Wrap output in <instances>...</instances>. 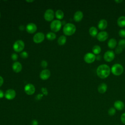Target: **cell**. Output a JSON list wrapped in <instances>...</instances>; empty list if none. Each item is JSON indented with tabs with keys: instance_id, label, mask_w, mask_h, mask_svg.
Segmentation results:
<instances>
[{
	"instance_id": "cell-15",
	"label": "cell",
	"mask_w": 125,
	"mask_h": 125,
	"mask_svg": "<svg viewBox=\"0 0 125 125\" xmlns=\"http://www.w3.org/2000/svg\"><path fill=\"white\" fill-rule=\"evenodd\" d=\"M114 108L118 110H122L125 107V104L122 101L117 100L114 102Z\"/></svg>"
},
{
	"instance_id": "cell-28",
	"label": "cell",
	"mask_w": 125,
	"mask_h": 125,
	"mask_svg": "<svg viewBox=\"0 0 125 125\" xmlns=\"http://www.w3.org/2000/svg\"><path fill=\"white\" fill-rule=\"evenodd\" d=\"M118 46L122 47L123 49L125 48V40L122 39L120 40L118 42Z\"/></svg>"
},
{
	"instance_id": "cell-42",
	"label": "cell",
	"mask_w": 125,
	"mask_h": 125,
	"mask_svg": "<svg viewBox=\"0 0 125 125\" xmlns=\"http://www.w3.org/2000/svg\"></svg>"
},
{
	"instance_id": "cell-29",
	"label": "cell",
	"mask_w": 125,
	"mask_h": 125,
	"mask_svg": "<svg viewBox=\"0 0 125 125\" xmlns=\"http://www.w3.org/2000/svg\"><path fill=\"white\" fill-rule=\"evenodd\" d=\"M119 35L122 38H125V29H122L119 31Z\"/></svg>"
},
{
	"instance_id": "cell-18",
	"label": "cell",
	"mask_w": 125,
	"mask_h": 125,
	"mask_svg": "<svg viewBox=\"0 0 125 125\" xmlns=\"http://www.w3.org/2000/svg\"><path fill=\"white\" fill-rule=\"evenodd\" d=\"M12 69L13 71L16 73L20 72L22 69L21 64L18 62H15L12 65Z\"/></svg>"
},
{
	"instance_id": "cell-27",
	"label": "cell",
	"mask_w": 125,
	"mask_h": 125,
	"mask_svg": "<svg viewBox=\"0 0 125 125\" xmlns=\"http://www.w3.org/2000/svg\"><path fill=\"white\" fill-rule=\"evenodd\" d=\"M116 113V109L114 107H110L108 110V114L111 116H114Z\"/></svg>"
},
{
	"instance_id": "cell-38",
	"label": "cell",
	"mask_w": 125,
	"mask_h": 125,
	"mask_svg": "<svg viewBox=\"0 0 125 125\" xmlns=\"http://www.w3.org/2000/svg\"><path fill=\"white\" fill-rule=\"evenodd\" d=\"M100 59H101V56L99 55H97L96 56V59L97 60H100Z\"/></svg>"
},
{
	"instance_id": "cell-7",
	"label": "cell",
	"mask_w": 125,
	"mask_h": 125,
	"mask_svg": "<svg viewBox=\"0 0 125 125\" xmlns=\"http://www.w3.org/2000/svg\"><path fill=\"white\" fill-rule=\"evenodd\" d=\"M84 61L87 63H91L96 60V56L92 53H87L85 54L83 57Z\"/></svg>"
},
{
	"instance_id": "cell-24",
	"label": "cell",
	"mask_w": 125,
	"mask_h": 125,
	"mask_svg": "<svg viewBox=\"0 0 125 125\" xmlns=\"http://www.w3.org/2000/svg\"><path fill=\"white\" fill-rule=\"evenodd\" d=\"M92 52H93V54L99 55L100 52H101V48L99 45H94L92 48Z\"/></svg>"
},
{
	"instance_id": "cell-6",
	"label": "cell",
	"mask_w": 125,
	"mask_h": 125,
	"mask_svg": "<svg viewBox=\"0 0 125 125\" xmlns=\"http://www.w3.org/2000/svg\"><path fill=\"white\" fill-rule=\"evenodd\" d=\"M115 58V54L112 50H107L104 55V59L107 62L112 61Z\"/></svg>"
},
{
	"instance_id": "cell-22",
	"label": "cell",
	"mask_w": 125,
	"mask_h": 125,
	"mask_svg": "<svg viewBox=\"0 0 125 125\" xmlns=\"http://www.w3.org/2000/svg\"><path fill=\"white\" fill-rule=\"evenodd\" d=\"M89 33L92 37H96L98 34V30L95 26H91L89 29Z\"/></svg>"
},
{
	"instance_id": "cell-16",
	"label": "cell",
	"mask_w": 125,
	"mask_h": 125,
	"mask_svg": "<svg viewBox=\"0 0 125 125\" xmlns=\"http://www.w3.org/2000/svg\"><path fill=\"white\" fill-rule=\"evenodd\" d=\"M83 16V15L82 11H77L75 13V14L74 15L73 19L75 21L79 22V21H80L82 20Z\"/></svg>"
},
{
	"instance_id": "cell-13",
	"label": "cell",
	"mask_w": 125,
	"mask_h": 125,
	"mask_svg": "<svg viewBox=\"0 0 125 125\" xmlns=\"http://www.w3.org/2000/svg\"><path fill=\"white\" fill-rule=\"evenodd\" d=\"M37 29L36 25L34 23H29L26 26V30L29 33L32 34L35 33Z\"/></svg>"
},
{
	"instance_id": "cell-30",
	"label": "cell",
	"mask_w": 125,
	"mask_h": 125,
	"mask_svg": "<svg viewBox=\"0 0 125 125\" xmlns=\"http://www.w3.org/2000/svg\"><path fill=\"white\" fill-rule=\"evenodd\" d=\"M123 50V49L122 47H120L119 46H118L116 47V48H115V53H116V54H120V53H121L122 52Z\"/></svg>"
},
{
	"instance_id": "cell-2",
	"label": "cell",
	"mask_w": 125,
	"mask_h": 125,
	"mask_svg": "<svg viewBox=\"0 0 125 125\" xmlns=\"http://www.w3.org/2000/svg\"><path fill=\"white\" fill-rule=\"evenodd\" d=\"M76 30V26L71 23H68L65 24L63 27V32L66 36H71L75 33Z\"/></svg>"
},
{
	"instance_id": "cell-19",
	"label": "cell",
	"mask_w": 125,
	"mask_h": 125,
	"mask_svg": "<svg viewBox=\"0 0 125 125\" xmlns=\"http://www.w3.org/2000/svg\"><path fill=\"white\" fill-rule=\"evenodd\" d=\"M107 86L105 83H102L98 87V91L101 94L104 93L107 90Z\"/></svg>"
},
{
	"instance_id": "cell-37",
	"label": "cell",
	"mask_w": 125,
	"mask_h": 125,
	"mask_svg": "<svg viewBox=\"0 0 125 125\" xmlns=\"http://www.w3.org/2000/svg\"><path fill=\"white\" fill-rule=\"evenodd\" d=\"M3 83V78L0 76V87L2 85Z\"/></svg>"
},
{
	"instance_id": "cell-32",
	"label": "cell",
	"mask_w": 125,
	"mask_h": 125,
	"mask_svg": "<svg viewBox=\"0 0 125 125\" xmlns=\"http://www.w3.org/2000/svg\"><path fill=\"white\" fill-rule=\"evenodd\" d=\"M18 56L16 53H13L11 55V58L13 61H16L18 59Z\"/></svg>"
},
{
	"instance_id": "cell-17",
	"label": "cell",
	"mask_w": 125,
	"mask_h": 125,
	"mask_svg": "<svg viewBox=\"0 0 125 125\" xmlns=\"http://www.w3.org/2000/svg\"><path fill=\"white\" fill-rule=\"evenodd\" d=\"M107 22L105 19H101L98 23V27L99 29L103 30L107 27Z\"/></svg>"
},
{
	"instance_id": "cell-9",
	"label": "cell",
	"mask_w": 125,
	"mask_h": 125,
	"mask_svg": "<svg viewBox=\"0 0 125 125\" xmlns=\"http://www.w3.org/2000/svg\"><path fill=\"white\" fill-rule=\"evenodd\" d=\"M24 91L28 95H33L35 92V87L33 84L28 83L24 86Z\"/></svg>"
},
{
	"instance_id": "cell-41",
	"label": "cell",
	"mask_w": 125,
	"mask_h": 125,
	"mask_svg": "<svg viewBox=\"0 0 125 125\" xmlns=\"http://www.w3.org/2000/svg\"></svg>"
},
{
	"instance_id": "cell-39",
	"label": "cell",
	"mask_w": 125,
	"mask_h": 125,
	"mask_svg": "<svg viewBox=\"0 0 125 125\" xmlns=\"http://www.w3.org/2000/svg\"><path fill=\"white\" fill-rule=\"evenodd\" d=\"M123 0H115V2L117 3H121L122 2H123Z\"/></svg>"
},
{
	"instance_id": "cell-31",
	"label": "cell",
	"mask_w": 125,
	"mask_h": 125,
	"mask_svg": "<svg viewBox=\"0 0 125 125\" xmlns=\"http://www.w3.org/2000/svg\"><path fill=\"white\" fill-rule=\"evenodd\" d=\"M21 56L23 59H26V58H27L28 57V53L26 51H23L21 54Z\"/></svg>"
},
{
	"instance_id": "cell-4",
	"label": "cell",
	"mask_w": 125,
	"mask_h": 125,
	"mask_svg": "<svg viewBox=\"0 0 125 125\" xmlns=\"http://www.w3.org/2000/svg\"><path fill=\"white\" fill-rule=\"evenodd\" d=\"M13 48L15 52H20L22 51L24 48V43L21 40H18L13 44Z\"/></svg>"
},
{
	"instance_id": "cell-14",
	"label": "cell",
	"mask_w": 125,
	"mask_h": 125,
	"mask_svg": "<svg viewBox=\"0 0 125 125\" xmlns=\"http://www.w3.org/2000/svg\"><path fill=\"white\" fill-rule=\"evenodd\" d=\"M50 76V72L48 69H43L41 71L40 74V78L42 80H46L48 79Z\"/></svg>"
},
{
	"instance_id": "cell-36",
	"label": "cell",
	"mask_w": 125,
	"mask_h": 125,
	"mask_svg": "<svg viewBox=\"0 0 125 125\" xmlns=\"http://www.w3.org/2000/svg\"><path fill=\"white\" fill-rule=\"evenodd\" d=\"M4 94L3 92L0 89V99L4 97Z\"/></svg>"
},
{
	"instance_id": "cell-40",
	"label": "cell",
	"mask_w": 125,
	"mask_h": 125,
	"mask_svg": "<svg viewBox=\"0 0 125 125\" xmlns=\"http://www.w3.org/2000/svg\"><path fill=\"white\" fill-rule=\"evenodd\" d=\"M27 2H33L34 1V0H26Z\"/></svg>"
},
{
	"instance_id": "cell-11",
	"label": "cell",
	"mask_w": 125,
	"mask_h": 125,
	"mask_svg": "<svg viewBox=\"0 0 125 125\" xmlns=\"http://www.w3.org/2000/svg\"><path fill=\"white\" fill-rule=\"evenodd\" d=\"M44 39V35L42 32H38L36 33L33 38V41L36 43L42 42Z\"/></svg>"
},
{
	"instance_id": "cell-33",
	"label": "cell",
	"mask_w": 125,
	"mask_h": 125,
	"mask_svg": "<svg viewBox=\"0 0 125 125\" xmlns=\"http://www.w3.org/2000/svg\"><path fill=\"white\" fill-rule=\"evenodd\" d=\"M121 121L125 125V113H124L121 115Z\"/></svg>"
},
{
	"instance_id": "cell-8",
	"label": "cell",
	"mask_w": 125,
	"mask_h": 125,
	"mask_svg": "<svg viewBox=\"0 0 125 125\" xmlns=\"http://www.w3.org/2000/svg\"><path fill=\"white\" fill-rule=\"evenodd\" d=\"M54 17V12L52 9H49L46 10L44 14V19L48 21H50L53 20Z\"/></svg>"
},
{
	"instance_id": "cell-34",
	"label": "cell",
	"mask_w": 125,
	"mask_h": 125,
	"mask_svg": "<svg viewBox=\"0 0 125 125\" xmlns=\"http://www.w3.org/2000/svg\"><path fill=\"white\" fill-rule=\"evenodd\" d=\"M41 65L43 68H45L47 66V62L45 61H42L41 62Z\"/></svg>"
},
{
	"instance_id": "cell-20",
	"label": "cell",
	"mask_w": 125,
	"mask_h": 125,
	"mask_svg": "<svg viewBox=\"0 0 125 125\" xmlns=\"http://www.w3.org/2000/svg\"><path fill=\"white\" fill-rule=\"evenodd\" d=\"M117 45V41L114 38L110 39L107 43V45L108 47L110 49L114 48Z\"/></svg>"
},
{
	"instance_id": "cell-21",
	"label": "cell",
	"mask_w": 125,
	"mask_h": 125,
	"mask_svg": "<svg viewBox=\"0 0 125 125\" xmlns=\"http://www.w3.org/2000/svg\"><path fill=\"white\" fill-rule=\"evenodd\" d=\"M117 24L120 27L125 26V16H121L117 20Z\"/></svg>"
},
{
	"instance_id": "cell-1",
	"label": "cell",
	"mask_w": 125,
	"mask_h": 125,
	"mask_svg": "<svg viewBox=\"0 0 125 125\" xmlns=\"http://www.w3.org/2000/svg\"><path fill=\"white\" fill-rule=\"evenodd\" d=\"M110 68L109 66L105 64H103L99 65L97 69V76L101 79H105L108 77L110 73Z\"/></svg>"
},
{
	"instance_id": "cell-3",
	"label": "cell",
	"mask_w": 125,
	"mask_h": 125,
	"mask_svg": "<svg viewBox=\"0 0 125 125\" xmlns=\"http://www.w3.org/2000/svg\"><path fill=\"white\" fill-rule=\"evenodd\" d=\"M111 71L113 75L115 76H120L124 71V67L121 64L116 63L112 66Z\"/></svg>"
},
{
	"instance_id": "cell-26",
	"label": "cell",
	"mask_w": 125,
	"mask_h": 125,
	"mask_svg": "<svg viewBox=\"0 0 125 125\" xmlns=\"http://www.w3.org/2000/svg\"><path fill=\"white\" fill-rule=\"evenodd\" d=\"M46 38L48 40H50V41H53L54 40H55L56 38V34L53 33V32H49L46 35Z\"/></svg>"
},
{
	"instance_id": "cell-23",
	"label": "cell",
	"mask_w": 125,
	"mask_h": 125,
	"mask_svg": "<svg viewBox=\"0 0 125 125\" xmlns=\"http://www.w3.org/2000/svg\"><path fill=\"white\" fill-rule=\"evenodd\" d=\"M66 41V38L64 35H62L60 36L58 40V42L59 44L61 45H64Z\"/></svg>"
},
{
	"instance_id": "cell-35",
	"label": "cell",
	"mask_w": 125,
	"mask_h": 125,
	"mask_svg": "<svg viewBox=\"0 0 125 125\" xmlns=\"http://www.w3.org/2000/svg\"><path fill=\"white\" fill-rule=\"evenodd\" d=\"M31 125H38V122L36 120H33L32 121Z\"/></svg>"
},
{
	"instance_id": "cell-5",
	"label": "cell",
	"mask_w": 125,
	"mask_h": 125,
	"mask_svg": "<svg viewBox=\"0 0 125 125\" xmlns=\"http://www.w3.org/2000/svg\"><path fill=\"white\" fill-rule=\"evenodd\" d=\"M62 22L60 20H56L52 21L50 24V28L53 32H58L61 28Z\"/></svg>"
},
{
	"instance_id": "cell-12",
	"label": "cell",
	"mask_w": 125,
	"mask_h": 125,
	"mask_svg": "<svg viewBox=\"0 0 125 125\" xmlns=\"http://www.w3.org/2000/svg\"><path fill=\"white\" fill-rule=\"evenodd\" d=\"M96 37L99 41L104 42L107 39L108 34L106 31H101L98 33Z\"/></svg>"
},
{
	"instance_id": "cell-25",
	"label": "cell",
	"mask_w": 125,
	"mask_h": 125,
	"mask_svg": "<svg viewBox=\"0 0 125 125\" xmlns=\"http://www.w3.org/2000/svg\"><path fill=\"white\" fill-rule=\"evenodd\" d=\"M55 16L58 19L61 20L64 17V13L61 10H58L55 13Z\"/></svg>"
},
{
	"instance_id": "cell-10",
	"label": "cell",
	"mask_w": 125,
	"mask_h": 125,
	"mask_svg": "<svg viewBox=\"0 0 125 125\" xmlns=\"http://www.w3.org/2000/svg\"><path fill=\"white\" fill-rule=\"evenodd\" d=\"M16 92L13 89H9L7 90L4 93V97L9 100H11L14 99L16 97Z\"/></svg>"
}]
</instances>
